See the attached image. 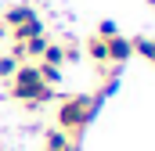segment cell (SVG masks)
<instances>
[{
    "label": "cell",
    "mask_w": 155,
    "mask_h": 151,
    "mask_svg": "<svg viewBox=\"0 0 155 151\" xmlns=\"http://www.w3.org/2000/svg\"><path fill=\"white\" fill-rule=\"evenodd\" d=\"M47 69H61L65 72V65H69V58H65V50H61V43H47V50H43V58H40Z\"/></svg>",
    "instance_id": "cell-7"
},
{
    "label": "cell",
    "mask_w": 155,
    "mask_h": 151,
    "mask_svg": "<svg viewBox=\"0 0 155 151\" xmlns=\"http://www.w3.org/2000/svg\"><path fill=\"white\" fill-rule=\"evenodd\" d=\"M105 47H108V65H126L130 58H134V47H130V36H112L105 40Z\"/></svg>",
    "instance_id": "cell-4"
},
{
    "label": "cell",
    "mask_w": 155,
    "mask_h": 151,
    "mask_svg": "<svg viewBox=\"0 0 155 151\" xmlns=\"http://www.w3.org/2000/svg\"><path fill=\"white\" fill-rule=\"evenodd\" d=\"M40 33H47V29H43V22H40V18H33V22H25V25L11 29L7 36H11V43H25L29 36H40Z\"/></svg>",
    "instance_id": "cell-6"
},
{
    "label": "cell",
    "mask_w": 155,
    "mask_h": 151,
    "mask_svg": "<svg viewBox=\"0 0 155 151\" xmlns=\"http://www.w3.org/2000/svg\"><path fill=\"white\" fill-rule=\"evenodd\" d=\"M11 97H15L18 104H25L29 112H36V108H43V104H51L58 94H54V86L43 83L40 65L22 61V65L15 69V76H11Z\"/></svg>",
    "instance_id": "cell-1"
},
{
    "label": "cell",
    "mask_w": 155,
    "mask_h": 151,
    "mask_svg": "<svg viewBox=\"0 0 155 151\" xmlns=\"http://www.w3.org/2000/svg\"><path fill=\"white\" fill-rule=\"evenodd\" d=\"M97 36H101V40H112V36H119V25L112 22V18H105V22L97 25Z\"/></svg>",
    "instance_id": "cell-10"
},
{
    "label": "cell",
    "mask_w": 155,
    "mask_h": 151,
    "mask_svg": "<svg viewBox=\"0 0 155 151\" xmlns=\"http://www.w3.org/2000/svg\"><path fill=\"white\" fill-rule=\"evenodd\" d=\"M130 47H134V54H137V58L155 61V40H152V36H130Z\"/></svg>",
    "instance_id": "cell-8"
},
{
    "label": "cell",
    "mask_w": 155,
    "mask_h": 151,
    "mask_svg": "<svg viewBox=\"0 0 155 151\" xmlns=\"http://www.w3.org/2000/svg\"><path fill=\"white\" fill-rule=\"evenodd\" d=\"M152 65H155V61H152Z\"/></svg>",
    "instance_id": "cell-11"
},
{
    "label": "cell",
    "mask_w": 155,
    "mask_h": 151,
    "mask_svg": "<svg viewBox=\"0 0 155 151\" xmlns=\"http://www.w3.org/2000/svg\"><path fill=\"white\" fill-rule=\"evenodd\" d=\"M101 108V101L94 97V94H72V97H65L61 104H58V130H65L69 137H79L87 126H90V119L97 115Z\"/></svg>",
    "instance_id": "cell-2"
},
{
    "label": "cell",
    "mask_w": 155,
    "mask_h": 151,
    "mask_svg": "<svg viewBox=\"0 0 155 151\" xmlns=\"http://www.w3.org/2000/svg\"><path fill=\"white\" fill-rule=\"evenodd\" d=\"M18 65H22V61H18L15 54H0V79H11Z\"/></svg>",
    "instance_id": "cell-9"
},
{
    "label": "cell",
    "mask_w": 155,
    "mask_h": 151,
    "mask_svg": "<svg viewBox=\"0 0 155 151\" xmlns=\"http://www.w3.org/2000/svg\"><path fill=\"white\" fill-rule=\"evenodd\" d=\"M33 18H40L36 7L29 4V0H22V4H11L4 14H0V25L11 33V29H18V25H25V22H33Z\"/></svg>",
    "instance_id": "cell-3"
},
{
    "label": "cell",
    "mask_w": 155,
    "mask_h": 151,
    "mask_svg": "<svg viewBox=\"0 0 155 151\" xmlns=\"http://www.w3.org/2000/svg\"><path fill=\"white\" fill-rule=\"evenodd\" d=\"M83 50H87V58H90V61H97V65H108V47H105V40H101V36H87Z\"/></svg>",
    "instance_id": "cell-5"
}]
</instances>
